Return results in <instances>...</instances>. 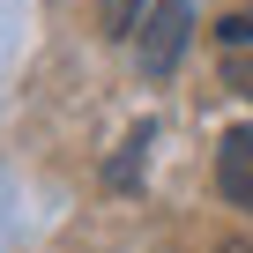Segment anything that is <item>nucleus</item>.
Masks as SVG:
<instances>
[{
  "label": "nucleus",
  "mask_w": 253,
  "mask_h": 253,
  "mask_svg": "<svg viewBox=\"0 0 253 253\" xmlns=\"http://www.w3.org/2000/svg\"><path fill=\"white\" fill-rule=\"evenodd\" d=\"M186 38H194V0H157V15H142V75L149 82H164L171 67H179V52H186Z\"/></svg>",
  "instance_id": "obj_1"
},
{
  "label": "nucleus",
  "mask_w": 253,
  "mask_h": 253,
  "mask_svg": "<svg viewBox=\"0 0 253 253\" xmlns=\"http://www.w3.org/2000/svg\"><path fill=\"white\" fill-rule=\"evenodd\" d=\"M216 186L231 209H253V126H231L216 149Z\"/></svg>",
  "instance_id": "obj_2"
},
{
  "label": "nucleus",
  "mask_w": 253,
  "mask_h": 253,
  "mask_svg": "<svg viewBox=\"0 0 253 253\" xmlns=\"http://www.w3.org/2000/svg\"><path fill=\"white\" fill-rule=\"evenodd\" d=\"M142 164H149V126L119 142V157H112V171H104V179H112V186H134V179H142Z\"/></svg>",
  "instance_id": "obj_3"
},
{
  "label": "nucleus",
  "mask_w": 253,
  "mask_h": 253,
  "mask_svg": "<svg viewBox=\"0 0 253 253\" xmlns=\"http://www.w3.org/2000/svg\"><path fill=\"white\" fill-rule=\"evenodd\" d=\"M97 23H104V38H134L142 0H97Z\"/></svg>",
  "instance_id": "obj_4"
},
{
  "label": "nucleus",
  "mask_w": 253,
  "mask_h": 253,
  "mask_svg": "<svg viewBox=\"0 0 253 253\" xmlns=\"http://www.w3.org/2000/svg\"><path fill=\"white\" fill-rule=\"evenodd\" d=\"M223 45H253V8H238V15L223 23Z\"/></svg>",
  "instance_id": "obj_5"
},
{
  "label": "nucleus",
  "mask_w": 253,
  "mask_h": 253,
  "mask_svg": "<svg viewBox=\"0 0 253 253\" xmlns=\"http://www.w3.org/2000/svg\"><path fill=\"white\" fill-rule=\"evenodd\" d=\"M223 253H246V246H223Z\"/></svg>",
  "instance_id": "obj_6"
}]
</instances>
